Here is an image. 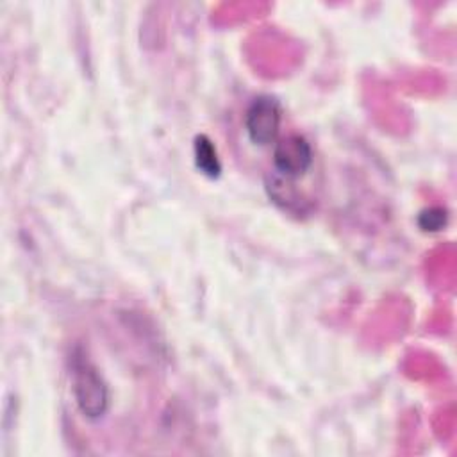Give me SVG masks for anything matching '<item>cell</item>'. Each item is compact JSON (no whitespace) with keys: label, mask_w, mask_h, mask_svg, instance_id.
I'll use <instances>...</instances> for the list:
<instances>
[{"label":"cell","mask_w":457,"mask_h":457,"mask_svg":"<svg viewBox=\"0 0 457 457\" xmlns=\"http://www.w3.org/2000/svg\"><path fill=\"white\" fill-rule=\"evenodd\" d=\"M71 389L75 403L86 418L96 420L105 414L109 389L96 368L84 355L73 353L71 357Z\"/></svg>","instance_id":"6da1fadb"},{"label":"cell","mask_w":457,"mask_h":457,"mask_svg":"<svg viewBox=\"0 0 457 457\" xmlns=\"http://www.w3.org/2000/svg\"><path fill=\"white\" fill-rule=\"evenodd\" d=\"M282 121L280 102L271 95L255 96L245 112V130L257 146L275 143Z\"/></svg>","instance_id":"7a4b0ae2"},{"label":"cell","mask_w":457,"mask_h":457,"mask_svg":"<svg viewBox=\"0 0 457 457\" xmlns=\"http://www.w3.org/2000/svg\"><path fill=\"white\" fill-rule=\"evenodd\" d=\"M273 166L286 179H298L312 166V148L303 136L291 134L273 146Z\"/></svg>","instance_id":"3957f363"},{"label":"cell","mask_w":457,"mask_h":457,"mask_svg":"<svg viewBox=\"0 0 457 457\" xmlns=\"http://www.w3.org/2000/svg\"><path fill=\"white\" fill-rule=\"evenodd\" d=\"M193 155H195V166L198 168L200 173H204L205 177H211V179L220 177L221 162H220L214 143L205 134H198L195 137Z\"/></svg>","instance_id":"277c9868"},{"label":"cell","mask_w":457,"mask_h":457,"mask_svg":"<svg viewBox=\"0 0 457 457\" xmlns=\"http://www.w3.org/2000/svg\"><path fill=\"white\" fill-rule=\"evenodd\" d=\"M448 223V211L443 207H428L418 214V227L423 232H439Z\"/></svg>","instance_id":"5b68a950"}]
</instances>
